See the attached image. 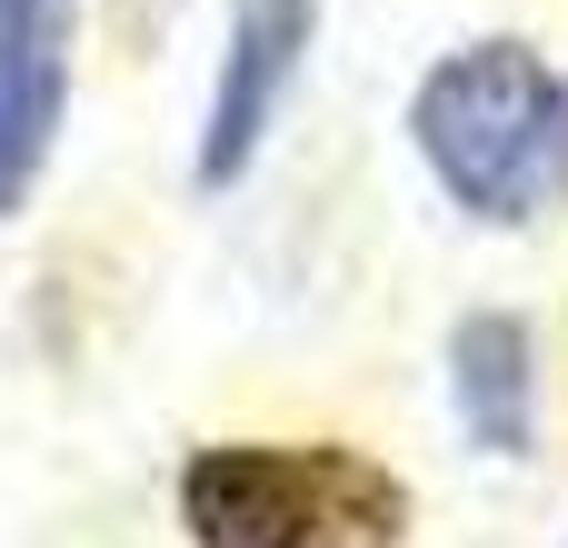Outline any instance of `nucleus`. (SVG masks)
<instances>
[{
    "mask_svg": "<svg viewBox=\"0 0 568 548\" xmlns=\"http://www.w3.org/2000/svg\"><path fill=\"white\" fill-rule=\"evenodd\" d=\"M190 548H409V479L359 439H200L170 479Z\"/></svg>",
    "mask_w": 568,
    "mask_h": 548,
    "instance_id": "obj_2",
    "label": "nucleus"
},
{
    "mask_svg": "<svg viewBox=\"0 0 568 548\" xmlns=\"http://www.w3.org/2000/svg\"><path fill=\"white\" fill-rule=\"evenodd\" d=\"M409 160L429 170V190L469 220V230H549L568 210V70L519 40H459L409 80Z\"/></svg>",
    "mask_w": 568,
    "mask_h": 548,
    "instance_id": "obj_1",
    "label": "nucleus"
},
{
    "mask_svg": "<svg viewBox=\"0 0 568 548\" xmlns=\"http://www.w3.org/2000/svg\"><path fill=\"white\" fill-rule=\"evenodd\" d=\"M80 20H90V0H0V230L40 200V180L60 160Z\"/></svg>",
    "mask_w": 568,
    "mask_h": 548,
    "instance_id": "obj_4",
    "label": "nucleus"
},
{
    "mask_svg": "<svg viewBox=\"0 0 568 548\" xmlns=\"http://www.w3.org/2000/svg\"><path fill=\"white\" fill-rule=\"evenodd\" d=\"M310 50H320V0H220V70H210V100L190 130V190L200 200L250 190V170L270 160V140L300 100Z\"/></svg>",
    "mask_w": 568,
    "mask_h": 548,
    "instance_id": "obj_3",
    "label": "nucleus"
},
{
    "mask_svg": "<svg viewBox=\"0 0 568 548\" xmlns=\"http://www.w3.org/2000/svg\"><path fill=\"white\" fill-rule=\"evenodd\" d=\"M439 379H449V419L479 459H529L539 449V329L519 309H459L449 349H439Z\"/></svg>",
    "mask_w": 568,
    "mask_h": 548,
    "instance_id": "obj_5",
    "label": "nucleus"
}]
</instances>
